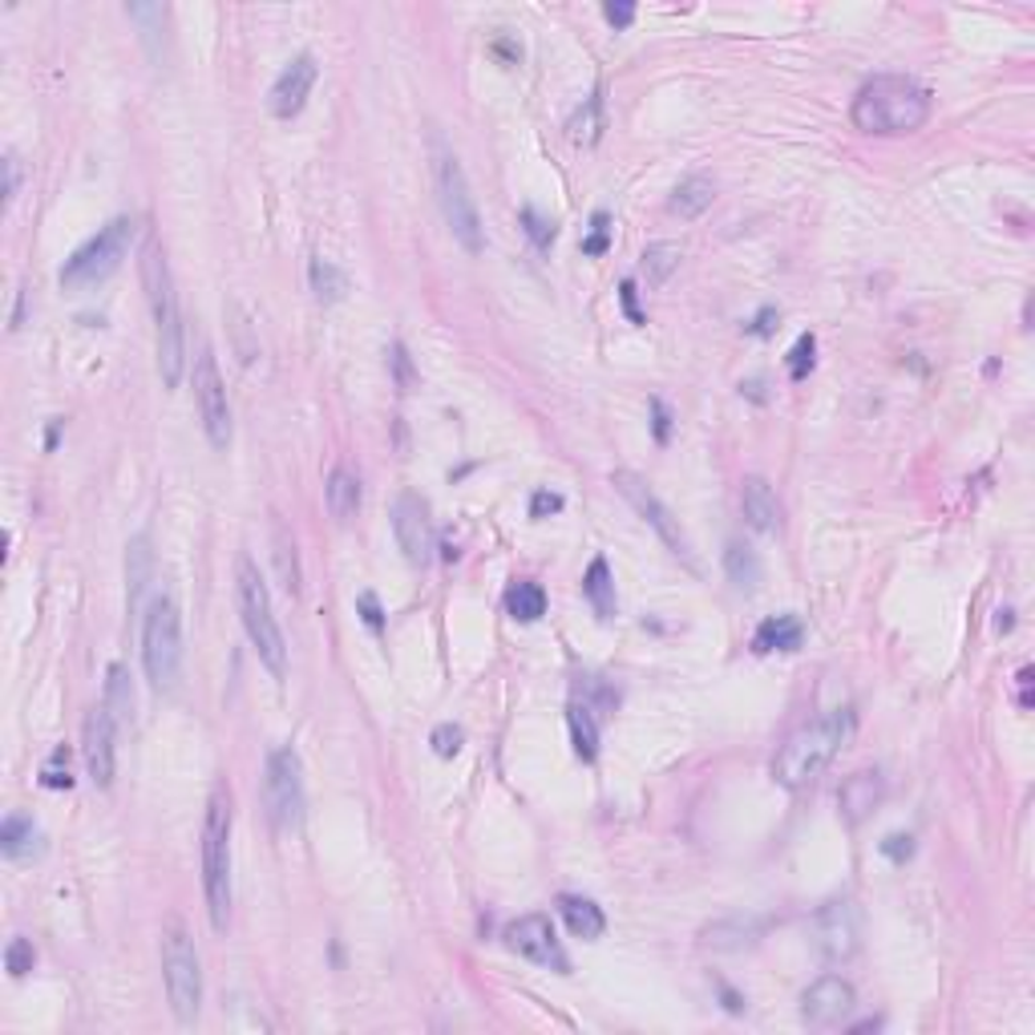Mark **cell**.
<instances>
[{
    "instance_id": "cell-1",
    "label": "cell",
    "mask_w": 1035,
    "mask_h": 1035,
    "mask_svg": "<svg viewBox=\"0 0 1035 1035\" xmlns=\"http://www.w3.org/2000/svg\"><path fill=\"white\" fill-rule=\"evenodd\" d=\"M934 97L922 81L903 73H882L865 81L850 106V121L862 133H915L927 126Z\"/></svg>"
},
{
    "instance_id": "cell-2",
    "label": "cell",
    "mask_w": 1035,
    "mask_h": 1035,
    "mask_svg": "<svg viewBox=\"0 0 1035 1035\" xmlns=\"http://www.w3.org/2000/svg\"><path fill=\"white\" fill-rule=\"evenodd\" d=\"M853 729H858L853 708H834V712H825L822 720L796 729L793 736L781 744V753L772 757V777H777V784H784V789H805V784H813L834 765L837 753L846 748Z\"/></svg>"
},
{
    "instance_id": "cell-3",
    "label": "cell",
    "mask_w": 1035,
    "mask_h": 1035,
    "mask_svg": "<svg viewBox=\"0 0 1035 1035\" xmlns=\"http://www.w3.org/2000/svg\"><path fill=\"white\" fill-rule=\"evenodd\" d=\"M142 283H147V300L154 312V348H159V376L166 388H178L186 369V345H183V316H178V295H174V279L166 267V252L162 243L150 235L142 247Z\"/></svg>"
},
{
    "instance_id": "cell-4",
    "label": "cell",
    "mask_w": 1035,
    "mask_h": 1035,
    "mask_svg": "<svg viewBox=\"0 0 1035 1035\" xmlns=\"http://www.w3.org/2000/svg\"><path fill=\"white\" fill-rule=\"evenodd\" d=\"M202 898L207 918L223 934L231 918V793L214 789L202 817Z\"/></svg>"
},
{
    "instance_id": "cell-5",
    "label": "cell",
    "mask_w": 1035,
    "mask_h": 1035,
    "mask_svg": "<svg viewBox=\"0 0 1035 1035\" xmlns=\"http://www.w3.org/2000/svg\"><path fill=\"white\" fill-rule=\"evenodd\" d=\"M235 595H240V619L243 631L252 639L259 664L271 672V676H283L288 672V643H283V631H279L276 607H271V591H267L264 574L252 558H240V571H235Z\"/></svg>"
},
{
    "instance_id": "cell-6",
    "label": "cell",
    "mask_w": 1035,
    "mask_h": 1035,
    "mask_svg": "<svg viewBox=\"0 0 1035 1035\" xmlns=\"http://www.w3.org/2000/svg\"><path fill=\"white\" fill-rule=\"evenodd\" d=\"M433 186H438V202L441 214H445V226L450 235L462 243V252L481 255L486 252V226H481L478 202L469 195V183H465V171L457 154H453L438 133H433Z\"/></svg>"
},
{
    "instance_id": "cell-7",
    "label": "cell",
    "mask_w": 1035,
    "mask_h": 1035,
    "mask_svg": "<svg viewBox=\"0 0 1035 1035\" xmlns=\"http://www.w3.org/2000/svg\"><path fill=\"white\" fill-rule=\"evenodd\" d=\"M142 667L159 691H171L183 672V615L174 598H154L142 615Z\"/></svg>"
},
{
    "instance_id": "cell-8",
    "label": "cell",
    "mask_w": 1035,
    "mask_h": 1035,
    "mask_svg": "<svg viewBox=\"0 0 1035 1035\" xmlns=\"http://www.w3.org/2000/svg\"><path fill=\"white\" fill-rule=\"evenodd\" d=\"M133 231H138V223H133L130 214L109 219L90 243H81L78 252L66 259V267H61V288L81 292V288H97V283H106V279L121 267L126 252H130Z\"/></svg>"
},
{
    "instance_id": "cell-9",
    "label": "cell",
    "mask_w": 1035,
    "mask_h": 1035,
    "mask_svg": "<svg viewBox=\"0 0 1035 1035\" xmlns=\"http://www.w3.org/2000/svg\"><path fill=\"white\" fill-rule=\"evenodd\" d=\"M162 979H166V996H171V1011L178 1023H195L202 1008V963L199 951L190 943L178 922L166 927L162 934Z\"/></svg>"
},
{
    "instance_id": "cell-10",
    "label": "cell",
    "mask_w": 1035,
    "mask_h": 1035,
    "mask_svg": "<svg viewBox=\"0 0 1035 1035\" xmlns=\"http://www.w3.org/2000/svg\"><path fill=\"white\" fill-rule=\"evenodd\" d=\"M610 486L624 493L627 502H631V510L648 522L651 531L660 534V543H664L672 555H679L688 567H696V562H691V543H688V534H684V526H679V518L660 502V493L651 490L648 481L639 478V474H631V469H615V474H610Z\"/></svg>"
},
{
    "instance_id": "cell-11",
    "label": "cell",
    "mask_w": 1035,
    "mask_h": 1035,
    "mask_svg": "<svg viewBox=\"0 0 1035 1035\" xmlns=\"http://www.w3.org/2000/svg\"><path fill=\"white\" fill-rule=\"evenodd\" d=\"M195 405H199V421L202 433L211 441V450H226L231 445V405H226V385L223 372H219V360H214L211 348H202L195 357Z\"/></svg>"
},
{
    "instance_id": "cell-12",
    "label": "cell",
    "mask_w": 1035,
    "mask_h": 1035,
    "mask_svg": "<svg viewBox=\"0 0 1035 1035\" xmlns=\"http://www.w3.org/2000/svg\"><path fill=\"white\" fill-rule=\"evenodd\" d=\"M267 813L279 829H292L304 817V769H300V757H295L292 744L276 748L267 757Z\"/></svg>"
},
{
    "instance_id": "cell-13",
    "label": "cell",
    "mask_w": 1035,
    "mask_h": 1035,
    "mask_svg": "<svg viewBox=\"0 0 1035 1035\" xmlns=\"http://www.w3.org/2000/svg\"><path fill=\"white\" fill-rule=\"evenodd\" d=\"M505 946H510L514 955L538 963V967L558 970V975L571 970V958H567V951H562V943H558V934H555V922L546 915L514 918V922L505 927Z\"/></svg>"
},
{
    "instance_id": "cell-14",
    "label": "cell",
    "mask_w": 1035,
    "mask_h": 1035,
    "mask_svg": "<svg viewBox=\"0 0 1035 1035\" xmlns=\"http://www.w3.org/2000/svg\"><path fill=\"white\" fill-rule=\"evenodd\" d=\"M114 741H118V720L109 717V708L102 703L85 717V729H81V757H85V769L97 789H109L114 772H118V744Z\"/></svg>"
},
{
    "instance_id": "cell-15",
    "label": "cell",
    "mask_w": 1035,
    "mask_h": 1035,
    "mask_svg": "<svg viewBox=\"0 0 1035 1035\" xmlns=\"http://www.w3.org/2000/svg\"><path fill=\"white\" fill-rule=\"evenodd\" d=\"M388 522H393V534H397V546L405 550L412 567H426L433 558V518H429V505L417 498V493H400L393 510H388Z\"/></svg>"
},
{
    "instance_id": "cell-16",
    "label": "cell",
    "mask_w": 1035,
    "mask_h": 1035,
    "mask_svg": "<svg viewBox=\"0 0 1035 1035\" xmlns=\"http://www.w3.org/2000/svg\"><path fill=\"white\" fill-rule=\"evenodd\" d=\"M853 1003H858V991H853L850 979L822 975V979L810 982L805 996H801V1020L810 1023V1027H837V1023L853 1011Z\"/></svg>"
},
{
    "instance_id": "cell-17",
    "label": "cell",
    "mask_w": 1035,
    "mask_h": 1035,
    "mask_svg": "<svg viewBox=\"0 0 1035 1035\" xmlns=\"http://www.w3.org/2000/svg\"><path fill=\"white\" fill-rule=\"evenodd\" d=\"M316 78H319L316 57H312V54L292 57V61L283 66V73L276 78V85H271V97H267L271 114H276V118H283V121L295 118V114L307 106V93H312Z\"/></svg>"
},
{
    "instance_id": "cell-18",
    "label": "cell",
    "mask_w": 1035,
    "mask_h": 1035,
    "mask_svg": "<svg viewBox=\"0 0 1035 1035\" xmlns=\"http://www.w3.org/2000/svg\"><path fill=\"white\" fill-rule=\"evenodd\" d=\"M817 946L834 963L858 951V910H853V903H829L817 915Z\"/></svg>"
},
{
    "instance_id": "cell-19",
    "label": "cell",
    "mask_w": 1035,
    "mask_h": 1035,
    "mask_svg": "<svg viewBox=\"0 0 1035 1035\" xmlns=\"http://www.w3.org/2000/svg\"><path fill=\"white\" fill-rule=\"evenodd\" d=\"M886 796V781L877 769H862L846 777V784L837 789V805H841V817L850 825H862L870 813L877 810V801Z\"/></svg>"
},
{
    "instance_id": "cell-20",
    "label": "cell",
    "mask_w": 1035,
    "mask_h": 1035,
    "mask_svg": "<svg viewBox=\"0 0 1035 1035\" xmlns=\"http://www.w3.org/2000/svg\"><path fill=\"white\" fill-rule=\"evenodd\" d=\"M741 510H744V522L753 526V531L760 534H777L781 531V502H777V490H772L765 478H744L741 481Z\"/></svg>"
},
{
    "instance_id": "cell-21",
    "label": "cell",
    "mask_w": 1035,
    "mask_h": 1035,
    "mask_svg": "<svg viewBox=\"0 0 1035 1035\" xmlns=\"http://www.w3.org/2000/svg\"><path fill=\"white\" fill-rule=\"evenodd\" d=\"M558 915L567 918L574 939H586V943L603 939V930H607V915L583 894H558Z\"/></svg>"
},
{
    "instance_id": "cell-22",
    "label": "cell",
    "mask_w": 1035,
    "mask_h": 1035,
    "mask_svg": "<svg viewBox=\"0 0 1035 1035\" xmlns=\"http://www.w3.org/2000/svg\"><path fill=\"white\" fill-rule=\"evenodd\" d=\"M324 502H328V514L336 522H348V518L360 510V478L348 469V465H336L328 481H324Z\"/></svg>"
},
{
    "instance_id": "cell-23",
    "label": "cell",
    "mask_w": 1035,
    "mask_h": 1035,
    "mask_svg": "<svg viewBox=\"0 0 1035 1035\" xmlns=\"http://www.w3.org/2000/svg\"><path fill=\"white\" fill-rule=\"evenodd\" d=\"M717 202V186H712V178H703V174H691V178H684V183L672 190V199H667V211L679 214V219H700L708 207Z\"/></svg>"
},
{
    "instance_id": "cell-24",
    "label": "cell",
    "mask_w": 1035,
    "mask_h": 1035,
    "mask_svg": "<svg viewBox=\"0 0 1035 1035\" xmlns=\"http://www.w3.org/2000/svg\"><path fill=\"white\" fill-rule=\"evenodd\" d=\"M801 639H805V627H801L796 615H772V619H765L757 627L753 651H760V655H769V651H796Z\"/></svg>"
},
{
    "instance_id": "cell-25",
    "label": "cell",
    "mask_w": 1035,
    "mask_h": 1035,
    "mask_svg": "<svg viewBox=\"0 0 1035 1035\" xmlns=\"http://www.w3.org/2000/svg\"><path fill=\"white\" fill-rule=\"evenodd\" d=\"M700 939L712 951H744V946H753L760 939V922L757 918H724V922L703 927Z\"/></svg>"
},
{
    "instance_id": "cell-26",
    "label": "cell",
    "mask_w": 1035,
    "mask_h": 1035,
    "mask_svg": "<svg viewBox=\"0 0 1035 1035\" xmlns=\"http://www.w3.org/2000/svg\"><path fill=\"white\" fill-rule=\"evenodd\" d=\"M583 595L586 603L595 607L598 619H615L619 598H615V574H610L607 558H591V567H586L583 574Z\"/></svg>"
},
{
    "instance_id": "cell-27",
    "label": "cell",
    "mask_w": 1035,
    "mask_h": 1035,
    "mask_svg": "<svg viewBox=\"0 0 1035 1035\" xmlns=\"http://www.w3.org/2000/svg\"><path fill=\"white\" fill-rule=\"evenodd\" d=\"M0 853H4V858H13V862H21V858H33V853H40L37 825L28 822V817H21V813L4 817V825H0Z\"/></svg>"
},
{
    "instance_id": "cell-28",
    "label": "cell",
    "mask_w": 1035,
    "mask_h": 1035,
    "mask_svg": "<svg viewBox=\"0 0 1035 1035\" xmlns=\"http://www.w3.org/2000/svg\"><path fill=\"white\" fill-rule=\"evenodd\" d=\"M150 574H154V550H150V538L138 534L126 546V586H130V607L142 603V591H147Z\"/></svg>"
},
{
    "instance_id": "cell-29",
    "label": "cell",
    "mask_w": 1035,
    "mask_h": 1035,
    "mask_svg": "<svg viewBox=\"0 0 1035 1035\" xmlns=\"http://www.w3.org/2000/svg\"><path fill=\"white\" fill-rule=\"evenodd\" d=\"M271 558H276V574H279V583H283V591L295 598L304 574H300V555H295L292 534L283 531V526H276V534H271Z\"/></svg>"
},
{
    "instance_id": "cell-30",
    "label": "cell",
    "mask_w": 1035,
    "mask_h": 1035,
    "mask_svg": "<svg viewBox=\"0 0 1035 1035\" xmlns=\"http://www.w3.org/2000/svg\"><path fill=\"white\" fill-rule=\"evenodd\" d=\"M567 724H571V744H574V753H579V760H591L598 757V720H595V712L586 708V703H571L567 708Z\"/></svg>"
},
{
    "instance_id": "cell-31",
    "label": "cell",
    "mask_w": 1035,
    "mask_h": 1035,
    "mask_svg": "<svg viewBox=\"0 0 1035 1035\" xmlns=\"http://www.w3.org/2000/svg\"><path fill=\"white\" fill-rule=\"evenodd\" d=\"M679 259H684L679 243H648V252L639 255V267H643L648 288H664L667 279H672V271L679 267Z\"/></svg>"
},
{
    "instance_id": "cell-32",
    "label": "cell",
    "mask_w": 1035,
    "mask_h": 1035,
    "mask_svg": "<svg viewBox=\"0 0 1035 1035\" xmlns=\"http://www.w3.org/2000/svg\"><path fill=\"white\" fill-rule=\"evenodd\" d=\"M724 571H729V579L741 586V591H757L760 579H765L757 550L744 543H729V550H724Z\"/></svg>"
},
{
    "instance_id": "cell-33",
    "label": "cell",
    "mask_w": 1035,
    "mask_h": 1035,
    "mask_svg": "<svg viewBox=\"0 0 1035 1035\" xmlns=\"http://www.w3.org/2000/svg\"><path fill=\"white\" fill-rule=\"evenodd\" d=\"M109 708V717L118 720V729L121 724H130V717H133V688H130V672L121 664H109V672H106V700H102Z\"/></svg>"
},
{
    "instance_id": "cell-34",
    "label": "cell",
    "mask_w": 1035,
    "mask_h": 1035,
    "mask_svg": "<svg viewBox=\"0 0 1035 1035\" xmlns=\"http://www.w3.org/2000/svg\"><path fill=\"white\" fill-rule=\"evenodd\" d=\"M307 279H312V292H316L319 304H340L348 292V276L340 271L336 264H328V259H312V267H307Z\"/></svg>"
},
{
    "instance_id": "cell-35",
    "label": "cell",
    "mask_w": 1035,
    "mask_h": 1035,
    "mask_svg": "<svg viewBox=\"0 0 1035 1035\" xmlns=\"http://www.w3.org/2000/svg\"><path fill=\"white\" fill-rule=\"evenodd\" d=\"M505 610L518 624H534V619L546 615V591L538 583H514L510 595H505Z\"/></svg>"
},
{
    "instance_id": "cell-36",
    "label": "cell",
    "mask_w": 1035,
    "mask_h": 1035,
    "mask_svg": "<svg viewBox=\"0 0 1035 1035\" xmlns=\"http://www.w3.org/2000/svg\"><path fill=\"white\" fill-rule=\"evenodd\" d=\"M571 142H583V147H591V142H598V133H603V93H591L583 102V109L571 118Z\"/></svg>"
},
{
    "instance_id": "cell-37",
    "label": "cell",
    "mask_w": 1035,
    "mask_h": 1035,
    "mask_svg": "<svg viewBox=\"0 0 1035 1035\" xmlns=\"http://www.w3.org/2000/svg\"><path fill=\"white\" fill-rule=\"evenodd\" d=\"M385 357H388V369H393V381H397V388H400V393H409V388L417 385V369H412L409 348L400 345V340H393V345L385 348Z\"/></svg>"
},
{
    "instance_id": "cell-38",
    "label": "cell",
    "mask_w": 1035,
    "mask_h": 1035,
    "mask_svg": "<svg viewBox=\"0 0 1035 1035\" xmlns=\"http://www.w3.org/2000/svg\"><path fill=\"white\" fill-rule=\"evenodd\" d=\"M33 963H37V955H33V943H28V939H13V943L4 946V970H9L13 979H25L28 970H33Z\"/></svg>"
},
{
    "instance_id": "cell-39",
    "label": "cell",
    "mask_w": 1035,
    "mask_h": 1035,
    "mask_svg": "<svg viewBox=\"0 0 1035 1035\" xmlns=\"http://www.w3.org/2000/svg\"><path fill=\"white\" fill-rule=\"evenodd\" d=\"M522 226H526V235H531V243L538 247V252H546V247L555 243V235H558L555 223H550V219H543V214L534 211V207H526V211H522Z\"/></svg>"
},
{
    "instance_id": "cell-40",
    "label": "cell",
    "mask_w": 1035,
    "mask_h": 1035,
    "mask_svg": "<svg viewBox=\"0 0 1035 1035\" xmlns=\"http://www.w3.org/2000/svg\"><path fill=\"white\" fill-rule=\"evenodd\" d=\"M813 352H817V340L805 333L793 345V352H789V376H793V381H805V376L813 372Z\"/></svg>"
},
{
    "instance_id": "cell-41",
    "label": "cell",
    "mask_w": 1035,
    "mask_h": 1035,
    "mask_svg": "<svg viewBox=\"0 0 1035 1035\" xmlns=\"http://www.w3.org/2000/svg\"><path fill=\"white\" fill-rule=\"evenodd\" d=\"M462 729L457 724H438L433 729V736H429V744H433V753H438L441 760H453L457 753H462Z\"/></svg>"
},
{
    "instance_id": "cell-42",
    "label": "cell",
    "mask_w": 1035,
    "mask_h": 1035,
    "mask_svg": "<svg viewBox=\"0 0 1035 1035\" xmlns=\"http://www.w3.org/2000/svg\"><path fill=\"white\" fill-rule=\"evenodd\" d=\"M40 784H45V789H73V777H69V753H66V748H57L54 760L45 765V772H40Z\"/></svg>"
},
{
    "instance_id": "cell-43",
    "label": "cell",
    "mask_w": 1035,
    "mask_h": 1035,
    "mask_svg": "<svg viewBox=\"0 0 1035 1035\" xmlns=\"http://www.w3.org/2000/svg\"><path fill=\"white\" fill-rule=\"evenodd\" d=\"M610 243V219L607 211H595V219H591V235L583 240V255H603Z\"/></svg>"
},
{
    "instance_id": "cell-44",
    "label": "cell",
    "mask_w": 1035,
    "mask_h": 1035,
    "mask_svg": "<svg viewBox=\"0 0 1035 1035\" xmlns=\"http://www.w3.org/2000/svg\"><path fill=\"white\" fill-rule=\"evenodd\" d=\"M357 610H360V619H364V624H369L372 631H376V636L385 631V607H381V598L372 595V591H360V595H357Z\"/></svg>"
},
{
    "instance_id": "cell-45",
    "label": "cell",
    "mask_w": 1035,
    "mask_h": 1035,
    "mask_svg": "<svg viewBox=\"0 0 1035 1035\" xmlns=\"http://www.w3.org/2000/svg\"><path fill=\"white\" fill-rule=\"evenodd\" d=\"M651 433H655V441L660 445H667L672 441V412H667V405L660 397H651Z\"/></svg>"
},
{
    "instance_id": "cell-46",
    "label": "cell",
    "mask_w": 1035,
    "mask_h": 1035,
    "mask_svg": "<svg viewBox=\"0 0 1035 1035\" xmlns=\"http://www.w3.org/2000/svg\"><path fill=\"white\" fill-rule=\"evenodd\" d=\"M877 850L886 853V858H889V862H894V865H903L906 858L915 853V837H910V834H889L886 841L877 846Z\"/></svg>"
},
{
    "instance_id": "cell-47",
    "label": "cell",
    "mask_w": 1035,
    "mask_h": 1035,
    "mask_svg": "<svg viewBox=\"0 0 1035 1035\" xmlns=\"http://www.w3.org/2000/svg\"><path fill=\"white\" fill-rule=\"evenodd\" d=\"M777 319H781V312H777V307H760L757 316L744 324V333H748V336H772V333H777Z\"/></svg>"
},
{
    "instance_id": "cell-48",
    "label": "cell",
    "mask_w": 1035,
    "mask_h": 1035,
    "mask_svg": "<svg viewBox=\"0 0 1035 1035\" xmlns=\"http://www.w3.org/2000/svg\"><path fill=\"white\" fill-rule=\"evenodd\" d=\"M636 295H639V292H636V279H624V283H619V300H624L627 319H631V324H648V316L639 312V300H636Z\"/></svg>"
},
{
    "instance_id": "cell-49",
    "label": "cell",
    "mask_w": 1035,
    "mask_h": 1035,
    "mask_svg": "<svg viewBox=\"0 0 1035 1035\" xmlns=\"http://www.w3.org/2000/svg\"><path fill=\"white\" fill-rule=\"evenodd\" d=\"M562 510V493H550V490H538L531 498V514L534 518H546V514H558Z\"/></svg>"
},
{
    "instance_id": "cell-50",
    "label": "cell",
    "mask_w": 1035,
    "mask_h": 1035,
    "mask_svg": "<svg viewBox=\"0 0 1035 1035\" xmlns=\"http://www.w3.org/2000/svg\"><path fill=\"white\" fill-rule=\"evenodd\" d=\"M603 16H607L615 28H631V21H636V4H627V0H619V4H607V9H603Z\"/></svg>"
},
{
    "instance_id": "cell-51",
    "label": "cell",
    "mask_w": 1035,
    "mask_h": 1035,
    "mask_svg": "<svg viewBox=\"0 0 1035 1035\" xmlns=\"http://www.w3.org/2000/svg\"><path fill=\"white\" fill-rule=\"evenodd\" d=\"M16 186H21V162L16 154H4V199H16Z\"/></svg>"
},
{
    "instance_id": "cell-52",
    "label": "cell",
    "mask_w": 1035,
    "mask_h": 1035,
    "mask_svg": "<svg viewBox=\"0 0 1035 1035\" xmlns=\"http://www.w3.org/2000/svg\"><path fill=\"white\" fill-rule=\"evenodd\" d=\"M741 397H753V400H760V405H765V400H769V393H765V381H757V376H753V381H741Z\"/></svg>"
},
{
    "instance_id": "cell-53",
    "label": "cell",
    "mask_w": 1035,
    "mask_h": 1035,
    "mask_svg": "<svg viewBox=\"0 0 1035 1035\" xmlns=\"http://www.w3.org/2000/svg\"><path fill=\"white\" fill-rule=\"evenodd\" d=\"M720 999H724V1008H729L732 1015H741V1011H744V999L736 996V991H732L729 982H720Z\"/></svg>"
},
{
    "instance_id": "cell-54",
    "label": "cell",
    "mask_w": 1035,
    "mask_h": 1035,
    "mask_svg": "<svg viewBox=\"0 0 1035 1035\" xmlns=\"http://www.w3.org/2000/svg\"><path fill=\"white\" fill-rule=\"evenodd\" d=\"M25 324V288L16 292V307H13V328H21Z\"/></svg>"
},
{
    "instance_id": "cell-55",
    "label": "cell",
    "mask_w": 1035,
    "mask_h": 1035,
    "mask_svg": "<svg viewBox=\"0 0 1035 1035\" xmlns=\"http://www.w3.org/2000/svg\"><path fill=\"white\" fill-rule=\"evenodd\" d=\"M1011 624H1015V619H1011V610H999V619H996V631H1011Z\"/></svg>"
}]
</instances>
